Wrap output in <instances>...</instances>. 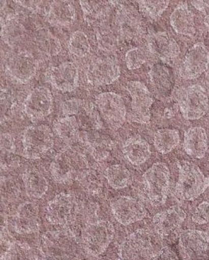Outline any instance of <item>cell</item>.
<instances>
[{"mask_svg":"<svg viewBox=\"0 0 209 260\" xmlns=\"http://www.w3.org/2000/svg\"><path fill=\"white\" fill-rule=\"evenodd\" d=\"M160 235L139 229L125 238L118 248L119 260H155L162 250Z\"/></svg>","mask_w":209,"mask_h":260,"instance_id":"1","label":"cell"},{"mask_svg":"<svg viewBox=\"0 0 209 260\" xmlns=\"http://www.w3.org/2000/svg\"><path fill=\"white\" fill-rule=\"evenodd\" d=\"M88 171L89 164L85 155L72 147L59 152L50 164L53 180L61 184L84 179Z\"/></svg>","mask_w":209,"mask_h":260,"instance_id":"2","label":"cell"},{"mask_svg":"<svg viewBox=\"0 0 209 260\" xmlns=\"http://www.w3.org/2000/svg\"><path fill=\"white\" fill-rule=\"evenodd\" d=\"M40 250L43 260H77L79 244L72 231H52L42 236Z\"/></svg>","mask_w":209,"mask_h":260,"instance_id":"3","label":"cell"},{"mask_svg":"<svg viewBox=\"0 0 209 260\" xmlns=\"http://www.w3.org/2000/svg\"><path fill=\"white\" fill-rule=\"evenodd\" d=\"M209 178L192 162L184 161L178 164V177L175 186V196L178 200L193 201L206 191Z\"/></svg>","mask_w":209,"mask_h":260,"instance_id":"4","label":"cell"},{"mask_svg":"<svg viewBox=\"0 0 209 260\" xmlns=\"http://www.w3.org/2000/svg\"><path fill=\"white\" fill-rule=\"evenodd\" d=\"M171 174L164 162H155L143 176L145 192L152 206L163 205L168 199L170 188Z\"/></svg>","mask_w":209,"mask_h":260,"instance_id":"5","label":"cell"},{"mask_svg":"<svg viewBox=\"0 0 209 260\" xmlns=\"http://www.w3.org/2000/svg\"><path fill=\"white\" fill-rule=\"evenodd\" d=\"M114 225L106 220L93 222L82 231V243L88 255L97 257L102 255L114 237Z\"/></svg>","mask_w":209,"mask_h":260,"instance_id":"6","label":"cell"},{"mask_svg":"<svg viewBox=\"0 0 209 260\" xmlns=\"http://www.w3.org/2000/svg\"><path fill=\"white\" fill-rule=\"evenodd\" d=\"M53 132L45 124L30 126L23 133V155L27 159L41 158L53 148Z\"/></svg>","mask_w":209,"mask_h":260,"instance_id":"7","label":"cell"},{"mask_svg":"<svg viewBox=\"0 0 209 260\" xmlns=\"http://www.w3.org/2000/svg\"><path fill=\"white\" fill-rule=\"evenodd\" d=\"M178 101L183 117L187 120L201 118L209 109L207 91L200 85H191L183 90Z\"/></svg>","mask_w":209,"mask_h":260,"instance_id":"8","label":"cell"},{"mask_svg":"<svg viewBox=\"0 0 209 260\" xmlns=\"http://www.w3.org/2000/svg\"><path fill=\"white\" fill-rule=\"evenodd\" d=\"M95 103L100 115L111 127L117 129L124 124L127 110L121 95L111 91L101 93Z\"/></svg>","mask_w":209,"mask_h":260,"instance_id":"9","label":"cell"},{"mask_svg":"<svg viewBox=\"0 0 209 260\" xmlns=\"http://www.w3.org/2000/svg\"><path fill=\"white\" fill-rule=\"evenodd\" d=\"M131 96V120L136 123L146 124L151 120V109L154 100L147 87L138 81H131L126 85Z\"/></svg>","mask_w":209,"mask_h":260,"instance_id":"10","label":"cell"},{"mask_svg":"<svg viewBox=\"0 0 209 260\" xmlns=\"http://www.w3.org/2000/svg\"><path fill=\"white\" fill-rule=\"evenodd\" d=\"M115 26L119 35L127 41H136L145 33L141 15L131 6L119 5L115 17Z\"/></svg>","mask_w":209,"mask_h":260,"instance_id":"11","label":"cell"},{"mask_svg":"<svg viewBox=\"0 0 209 260\" xmlns=\"http://www.w3.org/2000/svg\"><path fill=\"white\" fill-rule=\"evenodd\" d=\"M77 210L75 198L68 193H61L48 203L46 220L51 224L65 226L73 220Z\"/></svg>","mask_w":209,"mask_h":260,"instance_id":"12","label":"cell"},{"mask_svg":"<svg viewBox=\"0 0 209 260\" xmlns=\"http://www.w3.org/2000/svg\"><path fill=\"white\" fill-rule=\"evenodd\" d=\"M180 247L187 260H208L209 235L206 232L184 231L180 235Z\"/></svg>","mask_w":209,"mask_h":260,"instance_id":"13","label":"cell"},{"mask_svg":"<svg viewBox=\"0 0 209 260\" xmlns=\"http://www.w3.org/2000/svg\"><path fill=\"white\" fill-rule=\"evenodd\" d=\"M53 109L52 92L46 87H38L29 93L24 103V111L32 120H40L47 117Z\"/></svg>","mask_w":209,"mask_h":260,"instance_id":"14","label":"cell"},{"mask_svg":"<svg viewBox=\"0 0 209 260\" xmlns=\"http://www.w3.org/2000/svg\"><path fill=\"white\" fill-rule=\"evenodd\" d=\"M111 209L116 220L123 225H129L143 220L146 210L140 202L129 196H120L111 200Z\"/></svg>","mask_w":209,"mask_h":260,"instance_id":"15","label":"cell"},{"mask_svg":"<svg viewBox=\"0 0 209 260\" xmlns=\"http://www.w3.org/2000/svg\"><path fill=\"white\" fill-rule=\"evenodd\" d=\"M38 63L33 55L25 51L13 53L6 61V70L17 82L25 84L37 73Z\"/></svg>","mask_w":209,"mask_h":260,"instance_id":"16","label":"cell"},{"mask_svg":"<svg viewBox=\"0 0 209 260\" xmlns=\"http://www.w3.org/2000/svg\"><path fill=\"white\" fill-rule=\"evenodd\" d=\"M209 65V52L203 43H197L187 51L180 70L184 79L199 78L207 71Z\"/></svg>","mask_w":209,"mask_h":260,"instance_id":"17","label":"cell"},{"mask_svg":"<svg viewBox=\"0 0 209 260\" xmlns=\"http://www.w3.org/2000/svg\"><path fill=\"white\" fill-rule=\"evenodd\" d=\"M120 75V65L112 59H96L88 65L86 71L87 81L96 86L111 85Z\"/></svg>","mask_w":209,"mask_h":260,"instance_id":"18","label":"cell"},{"mask_svg":"<svg viewBox=\"0 0 209 260\" xmlns=\"http://www.w3.org/2000/svg\"><path fill=\"white\" fill-rule=\"evenodd\" d=\"M148 50L155 57L168 63L181 54L176 41L167 32H154L146 37Z\"/></svg>","mask_w":209,"mask_h":260,"instance_id":"19","label":"cell"},{"mask_svg":"<svg viewBox=\"0 0 209 260\" xmlns=\"http://www.w3.org/2000/svg\"><path fill=\"white\" fill-rule=\"evenodd\" d=\"M51 85L62 92H70L78 86L79 71L78 67L72 62H64L52 68L49 72Z\"/></svg>","mask_w":209,"mask_h":260,"instance_id":"20","label":"cell"},{"mask_svg":"<svg viewBox=\"0 0 209 260\" xmlns=\"http://www.w3.org/2000/svg\"><path fill=\"white\" fill-rule=\"evenodd\" d=\"M12 225L14 231L21 235L37 232L39 229L38 206L31 202L20 205L13 217Z\"/></svg>","mask_w":209,"mask_h":260,"instance_id":"21","label":"cell"},{"mask_svg":"<svg viewBox=\"0 0 209 260\" xmlns=\"http://www.w3.org/2000/svg\"><path fill=\"white\" fill-rule=\"evenodd\" d=\"M187 217L185 211L178 206H172L160 213L153 218L155 232L161 237H166L181 228Z\"/></svg>","mask_w":209,"mask_h":260,"instance_id":"22","label":"cell"},{"mask_svg":"<svg viewBox=\"0 0 209 260\" xmlns=\"http://www.w3.org/2000/svg\"><path fill=\"white\" fill-rule=\"evenodd\" d=\"M184 149L186 153L195 159H202L208 149V138L201 127L189 128L184 135Z\"/></svg>","mask_w":209,"mask_h":260,"instance_id":"23","label":"cell"},{"mask_svg":"<svg viewBox=\"0 0 209 260\" xmlns=\"http://www.w3.org/2000/svg\"><path fill=\"white\" fill-rule=\"evenodd\" d=\"M82 139L88 146L93 157L99 162L105 160L114 146L112 139L99 131L82 132Z\"/></svg>","mask_w":209,"mask_h":260,"instance_id":"24","label":"cell"},{"mask_svg":"<svg viewBox=\"0 0 209 260\" xmlns=\"http://www.w3.org/2000/svg\"><path fill=\"white\" fill-rule=\"evenodd\" d=\"M170 24L178 35L193 37L196 34L194 15L186 4L175 7L170 16Z\"/></svg>","mask_w":209,"mask_h":260,"instance_id":"25","label":"cell"},{"mask_svg":"<svg viewBox=\"0 0 209 260\" xmlns=\"http://www.w3.org/2000/svg\"><path fill=\"white\" fill-rule=\"evenodd\" d=\"M123 152L126 159L135 166L144 164L152 155L150 145L140 136L128 139L123 145Z\"/></svg>","mask_w":209,"mask_h":260,"instance_id":"26","label":"cell"},{"mask_svg":"<svg viewBox=\"0 0 209 260\" xmlns=\"http://www.w3.org/2000/svg\"><path fill=\"white\" fill-rule=\"evenodd\" d=\"M48 20L52 25L71 26L76 20L75 7L68 1H53L49 6Z\"/></svg>","mask_w":209,"mask_h":260,"instance_id":"27","label":"cell"},{"mask_svg":"<svg viewBox=\"0 0 209 260\" xmlns=\"http://www.w3.org/2000/svg\"><path fill=\"white\" fill-rule=\"evenodd\" d=\"M149 77L152 86L159 95H169L174 86V79L172 71L168 67L162 63H155L151 68Z\"/></svg>","mask_w":209,"mask_h":260,"instance_id":"28","label":"cell"},{"mask_svg":"<svg viewBox=\"0 0 209 260\" xmlns=\"http://www.w3.org/2000/svg\"><path fill=\"white\" fill-rule=\"evenodd\" d=\"M23 180L26 194L34 200L42 199L49 189V183L46 177L34 168L27 170L24 172Z\"/></svg>","mask_w":209,"mask_h":260,"instance_id":"29","label":"cell"},{"mask_svg":"<svg viewBox=\"0 0 209 260\" xmlns=\"http://www.w3.org/2000/svg\"><path fill=\"white\" fill-rule=\"evenodd\" d=\"M53 129L58 137L67 143H75L81 139V127L75 116H65L55 120Z\"/></svg>","mask_w":209,"mask_h":260,"instance_id":"30","label":"cell"},{"mask_svg":"<svg viewBox=\"0 0 209 260\" xmlns=\"http://www.w3.org/2000/svg\"><path fill=\"white\" fill-rule=\"evenodd\" d=\"M97 40L100 49L105 52H114L119 46L120 35L114 25L108 22L101 23L97 29Z\"/></svg>","mask_w":209,"mask_h":260,"instance_id":"31","label":"cell"},{"mask_svg":"<svg viewBox=\"0 0 209 260\" xmlns=\"http://www.w3.org/2000/svg\"><path fill=\"white\" fill-rule=\"evenodd\" d=\"M112 1H80L84 18L88 22H96L104 20L114 6Z\"/></svg>","mask_w":209,"mask_h":260,"instance_id":"32","label":"cell"},{"mask_svg":"<svg viewBox=\"0 0 209 260\" xmlns=\"http://www.w3.org/2000/svg\"><path fill=\"white\" fill-rule=\"evenodd\" d=\"M181 142V135L178 130L163 128L157 131L154 136L155 149L162 154L169 153Z\"/></svg>","mask_w":209,"mask_h":260,"instance_id":"33","label":"cell"},{"mask_svg":"<svg viewBox=\"0 0 209 260\" xmlns=\"http://www.w3.org/2000/svg\"><path fill=\"white\" fill-rule=\"evenodd\" d=\"M107 183L114 189H123L131 182L130 171L121 164H114L106 169Z\"/></svg>","mask_w":209,"mask_h":260,"instance_id":"34","label":"cell"},{"mask_svg":"<svg viewBox=\"0 0 209 260\" xmlns=\"http://www.w3.org/2000/svg\"><path fill=\"white\" fill-rule=\"evenodd\" d=\"M2 260H39L33 248L24 242H11L2 256Z\"/></svg>","mask_w":209,"mask_h":260,"instance_id":"35","label":"cell"},{"mask_svg":"<svg viewBox=\"0 0 209 260\" xmlns=\"http://www.w3.org/2000/svg\"><path fill=\"white\" fill-rule=\"evenodd\" d=\"M68 49L71 54L83 58L91 53V45L88 36L82 30H76L70 37Z\"/></svg>","mask_w":209,"mask_h":260,"instance_id":"36","label":"cell"},{"mask_svg":"<svg viewBox=\"0 0 209 260\" xmlns=\"http://www.w3.org/2000/svg\"><path fill=\"white\" fill-rule=\"evenodd\" d=\"M36 43L38 49L46 56H56L62 51V45L59 39L48 30H43L38 35Z\"/></svg>","mask_w":209,"mask_h":260,"instance_id":"37","label":"cell"},{"mask_svg":"<svg viewBox=\"0 0 209 260\" xmlns=\"http://www.w3.org/2000/svg\"><path fill=\"white\" fill-rule=\"evenodd\" d=\"M23 34V27L16 19L12 17L6 18V22H2V37L9 45L17 43Z\"/></svg>","mask_w":209,"mask_h":260,"instance_id":"38","label":"cell"},{"mask_svg":"<svg viewBox=\"0 0 209 260\" xmlns=\"http://www.w3.org/2000/svg\"><path fill=\"white\" fill-rule=\"evenodd\" d=\"M169 3H170L169 1H165V0L138 1L139 12L145 17L151 19L158 18L160 17L168 8Z\"/></svg>","mask_w":209,"mask_h":260,"instance_id":"39","label":"cell"},{"mask_svg":"<svg viewBox=\"0 0 209 260\" xmlns=\"http://www.w3.org/2000/svg\"><path fill=\"white\" fill-rule=\"evenodd\" d=\"M147 53L143 48H133L129 49L125 56V61L128 69L130 71L139 69L147 60Z\"/></svg>","mask_w":209,"mask_h":260,"instance_id":"40","label":"cell"},{"mask_svg":"<svg viewBox=\"0 0 209 260\" xmlns=\"http://www.w3.org/2000/svg\"><path fill=\"white\" fill-rule=\"evenodd\" d=\"M87 102L81 99H72L62 104V113L65 116H77L84 108Z\"/></svg>","mask_w":209,"mask_h":260,"instance_id":"41","label":"cell"},{"mask_svg":"<svg viewBox=\"0 0 209 260\" xmlns=\"http://www.w3.org/2000/svg\"><path fill=\"white\" fill-rule=\"evenodd\" d=\"M192 220L194 223L204 225L209 223V203L204 201L197 205L192 214Z\"/></svg>","mask_w":209,"mask_h":260,"instance_id":"42","label":"cell"},{"mask_svg":"<svg viewBox=\"0 0 209 260\" xmlns=\"http://www.w3.org/2000/svg\"><path fill=\"white\" fill-rule=\"evenodd\" d=\"M15 145L14 139L10 134H2L1 135V151L2 156L6 155V158L9 157L11 154L14 153Z\"/></svg>","mask_w":209,"mask_h":260,"instance_id":"43","label":"cell"},{"mask_svg":"<svg viewBox=\"0 0 209 260\" xmlns=\"http://www.w3.org/2000/svg\"><path fill=\"white\" fill-rule=\"evenodd\" d=\"M155 260H180L177 254L169 247H164Z\"/></svg>","mask_w":209,"mask_h":260,"instance_id":"44","label":"cell"},{"mask_svg":"<svg viewBox=\"0 0 209 260\" xmlns=\"http://www.w3.org/2000/svg\"><path fill=\"white\" fill-rule=\"evenodd\" d=\"M16 3L20 4V5L24 7V8L28 9V10H38L39 6L40 5L38 1H16Z\"/></svg>","mask_w":209,"mask_h":260,"instance_id":"45","label":"cell"},{"mask_svg":"<svg viewBox=\"0 0 209 260\" xmlns=\"http://www.w3.org/2000/svg\"><path fill=\"white\" fill-rule=\"evenodd\" d=\"M191 4L199 10H204L206 7L209 6V2H207V1H206V2H204V1H192Z\"/></svg>","mask_w":209,"mask_h":260,"instance_id":"46","label":"cell"},{"mask_svg":"<svg viewBox=\"0 0 209 260\" xmlns=\"http://www.w3.org/2000/svg\"><path fill=\"white\" fill-rule=\"evenodd\" d=\"M204 23H205V24L207 27H209V15L207 16V17H205V19H204Z\"/></svg>","mask_w":209,"mask_h":260,"instance_id":"47","label":"cell"},{"mask_svg":"<svg viewBox=\"0 0 209 260\" xmlns=\"http://www.w3.org/2000/svg\"><path fill=\"white\" fill-rule=\"evenodd\" d=\"M98 260H103V259H98Z\"/></svg>","mask_w":209,"mask_h":260,"instance_id":"48","label":"cell"}]
</instances>
